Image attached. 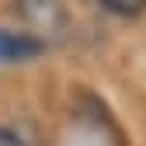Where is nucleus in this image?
I'll list each match as a JSON object with an SVG mask.
<instances>
[{"label": "nucleus", "mask_w": 146, "mask_h": 146, "mask_svg": "<svg viewBox=\"0 0 146 146\" xmlns=\"http://www.w3.org/2000/svg\"><path fill=\"white\" fill-rule=\"evenodd\" d=\"M42 52V42L31 35H14V31H0V59H31Z\"/></svg>", "instance_id": "obj_1"}, {"label": "nucleus", "mask_w": 146, "mask_h": 146, "mask_svg": "<svg viewBox=\"0 0 146 146\" xmlns=\"http://www.w3.org/2000/svg\"><path fill=\"white\" fill-rule=\"evenodd\" d=\"M101 7L111 14H139L146 7V0H101Z\"/></svg>", "instance_id": "obj_2"}, {"label": "nucleus", "mask_w": 146, "mask_h": 146, "mask_svg": "<svg viewBox=\"0 0 146 146\" xmlns=\"http://www.w3.org/2000/svg\"><path fill=\"white\" fill-rule=\"evenodd\" d=\"M0 146H25V139L14 129H0Z\"/></svg>", "instance_id": "obj_3"}]
</instances>
